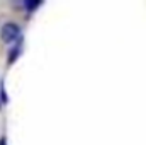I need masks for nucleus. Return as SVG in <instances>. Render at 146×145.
<instances>
[{
    "mask_svg": "<svg viewBox=\"0 0 146 145\" xmlns=\"http://www.w3.org/2000/svg\"><path fill=\"white\" fill-rule=\"evenodd\" d=\"M0 38L5 44H15L21 39V28L15 22H5L0 29Z\"/></svg>",
    "mask_w": 146,
    "mask_h": 145,
    "instance_id": "f257e3e1",
    "label": "nucleus"
},
{
    "mask_svg": "<svg viewBox=\"0 0 146 145\" xmlns=\"http://www.w3.org/2000/svg\"><path fill=\"white\" fill-rule=\"evenodd\" d=\"M21 51H22V38H21V39L15 43V44H12L10 51H9V63H14V62L19 58Z\"/></svg>",
    "mask_w": 146,
    "mask_h": 145,
    "instance_id": "f03ea898",
    "label": "nucleus"
},
{
    "mask_svg": "<svg viewBox=\"0 0 146 145\" xmlns=\"http://www.w3.org/2000/svg\"><path fill=\"white\" fill-rule=\"evenodd\" d=\"M39 5H41V2H26V3H24V7H27V9H31V10L36 9V7H39Z\"/></svg>",
    "mask_w": 146,
    "mask_h": 145,
    "instance_id": "7ed1b4c3",
    "label": "nucleus"
},
{
    "mask_svg": "<svg viewBox=\"0 0 146 145\" xmlns=\"http://www.w3.org/2000/svg\"><path fill=\"white\" fill-rule=\"evenodd\" d=\"M0 145H7V142H5V138H0Z\"/></svg>",
    "mask_w": 146,
    "mask_h": 145,
    "instance_id": "20e7f679",
    "label": "nucleus"
}]
</instances>
